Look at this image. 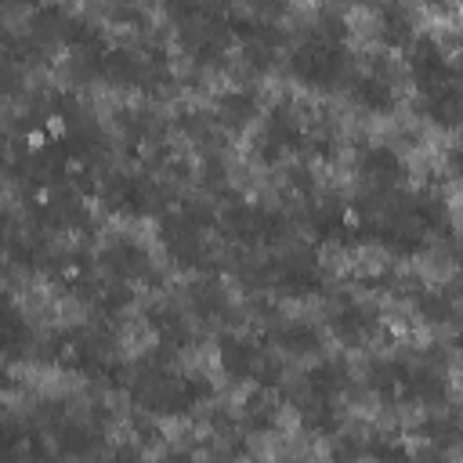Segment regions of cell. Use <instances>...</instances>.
Wrapping results in <instances>:
<instances>
[{
  "mask_svg": "<svg viewBox=\"0 0 463 463\" xmlns=\"http://www.w3.org/2000/svg\"><path fill=\"white\" fill-rule=\"evenodd\" d=\"M163 7H166V14L174 18V22H181V25H188V22H199V18H206V0H163Z\"/></svg>",
  "mask_w": 463,
  "mask_h": 463,
  "instance_id": "cell-20",
  "label": "cell"
},
{
  "mask_svg": "<svg viewBox=\"0 0 463 463\" xmlns=\"http://www.w3.org/2000/svg\"><path fill=\"white\" fill-rule=\"evenodd\" d=\"M257 116H260V101L250 90H228V94L217 98V123L228 127L232 134L246 130Z\"/></svg>",
  "mask_w": 463,
  "mask_h": 463,
  "instance_id": "cell-6",
  "label": "cell"
},
{
  "mask_svg": "<svg viewBox=\"0 0 463 463\" xmlns=\"http://www.w3.org/2000/svg\"><path fill=\"white\" fill-rule=\"evenodd\" d=\"M289 72H293L300 83H307V87L329 90V87L340 83L344 72H347V51H344V43L311 36V40H304V43L289 54Z\"/></svg>",
  "mask_w": 463,
  "mask_h": 463,
  "instance_id": "cell-1",
  "label": "cell"
},
{
  "mask_svg": "<svg viewBox=\"0 0 463 463\" xmlns=\"http://www.w3.org/2000/svg\"><path fill=\"white\" fill-rule=\"evenodd\" d=\"M354 101L365 109V112H376V116H383V112H391L394 109V87H391V80L383 76V72H365V76H358L354 80Z\"/></svg>",
  "mask_w": 463,
  "mask_h": 463,
  "instance_id": "cell-9",
  "label": "cell"
},
{
  "mask_svg": "<svg viewBox=\"0 0 463 463\" xmlns=\"http://www.w3.org/2000/svg\"><path fill=\"white\" fill-rule=\"evenodd\" d=\"M409 72H412L420 94H430L434 87L452 83V65H449V58L441 54V47L430 36H416L409 43Z\"/></svg>",
  "mask_w": 463,
  "mask_h": 463,
  "instance_id": "cell-2",
  "label": "cell"
},
{
  "mask_svg": "<svg viewBox=\"0 0 463 463\" xmlns=\"http://www.w3.org/2000/svg\"><path fill=\"white\" fill-rule=\"evenodd\" d=\"M423 116L441 130H456L463 123V90L456 83L434 87L430 94H423Z\"/></svg>",
  "mask_w": 463,
  "mask_h": 463,
  "instance_id": "cell-4",
  "label": "cell"
},
{
  "mask_svg": "<svg viewBox=\"0 0 463 463\" xmlns=\"http://www.w3.org/2000/svg\"><path fill=\"white\" fill-rule=\"evenodd\" d=\"M351 4H387V0H351Z\"/></svg>",
  "mask_w": 463,
  "mask_h": 463,
  "instance_id": "cell-26",
  "label": "cell"
},
{
  "mask_svg": "<svg viewBox=\"0 0 463 463\" xmlns=\"http://www.w3.org/2000/svg\"><path fill=\"white\" fill-rule=\"evenodd\" d=\"M449 170H452L456 177H463V145H456V148L449 152Z\"/></svg>",
  "mask_w": 463,
  "mask_h": 463,
  "instance_id": "cell-25",
  "label": "cell"
},
{
  "mask_svg": "<svg viewBox=\"0 0 463 463\" xmlns=\"http://www.w3.org/2000/svg\"><path fill=\"white\" fill-rule=\"evenodd\" d=\"M275 416H279V402H275L271 387H260L257 394H250V398H246L242 420H246V427H250V430H268V427L275 423Z\"/></svg>",
  "mask_w": 463,
  "mask_h": 463,
  "instance_id": "cell-16",
  "label": "cell"
},
{
  "mask_svg": "<svg viewBox=\"0 0 463 463\" xmlns=\"http://www.w3.org/2000/svg\"><path fill=\"white\" fill-rule=\"evenodd\" d=\"M130 304H134V289H130L123 279L101 289V307H105V311H123V307H130Z\"/></svg>",
  "mask_w": 463,
  "mask_h": 463,
  "instance_id": "cell-22",
  "label": "cell"
},
{
  "mask_svg": "<svg viewBox=\"0 0 463 463\" xmlns=\"http://www.w3.org/2000/svg\"><path fill=\"white\" fill-rule=\"evenodd\" d=\"M315 36L333 40V43H344V40H347V25H344V18H340V14L322 11V14L315 18Z\"/></svg>",
  "mask_w": 463,
  "mask_h": 463,
  "instance_id": "cell-21",
  "label": "cell"
},
{
  "mask_svg": "<svg viewBox=\"0 0 463 463\" xmlns=\"http://www.w3.org/2000/svg\"><path fill=\"white\" fill-rule=\"evenodd\" d=\"M304 427L311 430V434H333L336 430V412H333V405H329V398H315L311 394V402L304 405Z\"/></svg>",
  "mask_w": 463,
  "mask_h": 463,
  "instance_id": "cell-18",
  "label": "cell"
},
{
  "mask_svg": "<svg viewBox=\"0 0 463 463\" xmlns=\"http://www.w3.org/2000/svg\"><path fill=\"white\" fill-rule=\"evenodd\" d=\"M101 264H105L116 279H137V275H145L148 257H145V250L134 246V242H116V246H109V250L101 253Z\"/></svg>",
  "mask_w": 463,
  "mask_h": 463,
  "instance_id": "cell-11",
  "label": "cell"
},
{
  "mask_svg": "<svg viewBox=\"0 0 463 463\" xmlns=\"http://www.w3.org/2000/svg\"><path fill=\"white\" fill-rule=\"evenodd\" d=\"M275 344H279L286 354H293V358H307V354H315V351L322 347V336H318V329L307 326V322H289V326H282V329L275 333Z\"/></svg>",
  "mask_w": 463,
  "mask_h": 463,
  "instance_id": "cell-13",
  "label": "cell"
},
{
  "mask_svg": "<svg viewBox=\"0 0 463 463\" xmlns=\"http://www.w3.org/2000/svg\"><path fill=\"white\" fill-rule=\"evenodd\" d=\"M253 7H257L260 18H279L289 7V0H253Z\"/></svg>",
  "mask_w": 463,
  "mask_h": 463,
  "instance_id": "cell-23",
  "label": "cell"
},
{
  "mask_svg": "<svg viewBox=\"0 0 463 463\" xmlns=\"http://www.w3.org/2000/svg\"><path fill=\"white\" fill-rule=\"evenodd\" d=\"M145 61L134 58L130 51H105L98 61H94V72L116 87H130V83H141L145 80Z\"/></svg>",
  "mask_w": 463,
  "mask_h": 463,
  "instance_id": "cell-7",
  "label": "cell"
},
{
  "mask_svg": "<svg viewBox=\"0 0 463 463\" xmlns=\"http://www.w3.org/2000/svg\"><path fill=\"white\" fill-rule=\"evenodd\" d=\"M358 174L373 184V188H391L402 181V159L394 148L387 145H369L362 156H358Z\"/></svg>",
  "mask_w": 463,
  "mask_h": 463,
  "instance_id": "cell-3",
  "label": "cell"
},
{
  "mask_svg": "<svg viewBox=\"0 0 463 463\" xmlns=\"http://www.w3.org/2000/svg\"><path fill=\"white\" fill-rule=\"evenodd\" d=\"M289 181H293L300 192H311V188H315V181H311V174H307L304 166H293V170H289Z\"/></svg>",
  "mask_w": 463,
  "mask_h": 463,
  "instance_id": "cell-24",
  "label": "cell"
},
{
  "mask_svg": "<svg viewBox=\"0 0 463 463\" xmlns=\"http://www.w3.org/2000/svg\"><path fill=\"white\" fill-rule=\"evenodd\" d=\"M416 311L427 318V322H449L456 315V304L449 293H438V289H423L416 293Z\"/></svg>",
  "mask_w": 463,
  "mask_h": 463,
  "instance_id": "cell-17",
  "label": "cell"
},
{
  "mask_svg": "<svg viewBox=\"0 0 463 463\" xmlns=\"http://www.w3.org/2000/svg\"><path fill=\"white\" fill-rule=\"evenodd\" d=\"M217 358H221V369L232 376V380H250L260 365V351L257 344L242 340V336H221V347H217Z\"/></svg>",
  "mask_w": 463,
  "mask_h": 463,
  "instance_id": "cell-5",
  "label": "cell"
},
{
  "mask_svg": "<svg viewBox=\"0 0 463 463\" xmlns=\"http://www.w3.org/2000/svg\"><path fill=\"white\" fill-rule=\"evenodd\" d=\"M412 217L430 232V228H445L449 210H445V203H441L438 195H420V199L412 203Z\"/></svg>",
  "mask_w": 463,
  "mask_h": 463,
  "instance_id": "cell-19",
  "label": "cell"
},
{
  "mask_svg": "<svg viewBox=\"0 0 463 463\" xmlns=\"http://www.w3.org/2000/svg\"><path fill=\"white\" fill-rule=\"evenodd\" d=\"M264 134L271 137V141H279L286 152L289 148H300V141H304V130H300V123H297V116L282 105V109H275L271 116H268V123H264Z\"/></svg>",
  "mask_w": 463,
  "mask_h": 463,
  "instance_id": "cell-15",
  "label": "cell"
},
{
  "mask_svg": "<svg viewBox=\"0 0 463 463\" xmlns=\"http://www.w3.org/2000/svg\"><path fill=\"white\" fill-rule=\"evenodd\" d=\"M347 387V365L344 362H318L307 369V391L315 398H336Z\"/></svg>",
  "mask_w": 463,
  "mask_h": 463,
  "instance_id": "cell-14",
  "label": "cell"
},
{
  "mask_svg": "<svg viewBox=\"0 0 463 463\" xmlns=\"http://www.w3.org/2000/svg\"><path fill=\"white\" fill-rule=\"evenodd\" d=\"M459 264H463V246H459Z\"/></svg>",
  "mask_w": 463,
  "mask_h": 463,
  "instance_id": "cell-27",
  "label": "cell"
},
{
  "mask_svg": "<svg viewBox=\"0 0 463 463\" xmlns=\"http://www.w3.org/2000/svg\"><path fill=\"white\" fill-rule=\"evenodd\" d=\"M373 329H376V315H373L369 307H362V304H347V307H340V311L333 315V333H336L344 344H358V340H365Z\"/></svg>",
  "mask_w": 463,
  "mask_h": 463,
  "instance_id": "cell-10",
  "label": "cell"
},
{
  "mask_svg": "<svg viewBox=\"0 0 463 463\" xmlns=\"http://www.w3.org/2000/svg\"><path fill=\"white\" fill-rule=\"evenodd\" d=\"M380 36L387 47H405L412 43V14L405 11V4H380Z\"/></svg>",
  "mask_w": 463,
  "mask_h": 463,
  "instance_id": "cell-12",
  "label": "cell"
},
{
  "mask_svg": "<svg viewBox=\"0 0 463 463\" xmlns=\"http://www.w3.org/2000/svg\"><path fill=\"white\" fill-rule=\"evenodd\" d=\"M402 394L409 402H420V405H441L445 394H449V383H445V376L438 369L420 365V369H409V376L402 383Z\"/></svg>",
  "mask_w": 463,
  "mask_h": 463,
  "instance_id": "cell-8",
  "label": "cell"
}]
</instances>
